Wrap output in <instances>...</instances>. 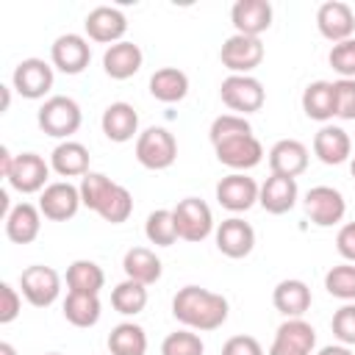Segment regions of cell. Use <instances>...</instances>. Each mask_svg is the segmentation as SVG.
<instances>
[{
	"label": "cell",
	"mask_w": 355,
	"mask_h": 355,
	"mask_svg": "<svg viewBox=\"0 0 355 355\" xmlns=\"http://www.w3.org/2000/svg\"><path fill=\"white\" fill-rule=\"evenodd\" d=\"M36 122H39L42 133L67 141L72 133H78V128H80V122H83V114H80V105H78L72 97H67V94H53V97H47V100L39 105Z\"/></svg>",
	"instance_id": "cell-3"
},
{
	"label": "cell",
	"mask_w": 355,
	"mask_h": 355,
	"mask_svg": "<svg viewBox=\"0 0 355 355\" xmlns=\"http://www.w3.org/2000/svg\"><path fill=\"white\" fill-rule=\"evenodd\" d=\"M227 313H230L227 297L202 286H183L172 297V316L194 333L219 330L227 322Z\"/></svg>",
	"instance_id": "cell-1"
},
{
	"label": "cell",
	"mask_w": 355,
	"mask_h": 355,
	"mask_svg": "<svg viewBox=\"0 0 355 355\" xmlns=\"http://www.w3.org/2000/svg\"><path fill=\"white\" fill-rule=\"evenodd\" d=\"M219 97L233 114L247 116V114H255L263 108L266 89L255 75H227L219 86Z\"/></svg>",
	"instance_id": "cell-6"
},
{
	"label": "cell",
	"mask_w": 355,
	"mask_h": 355,
	"mask_svg": "<svg viewBox=\"0 0 355 355\" xmlns=\"http://www.w3.org/2000/svg\"><path fill=\"white\" fill-rule=\"evenodd\" d=\"M55 69L44 58H22L11 72V89L25 100H44L53 89Z\"/></svg>",
	"instance_id": "cell-7"
},
{
	"label": "cell",
	"mask_w": 355,
	"mask_h": 355,
	"mask_svg": "<svg viewBox=\"0 0 355 355\" xmlns=\"http://www.w3.org/2000/svg\"><path fill=\"white\" fill-rule=\"evenodd\" d=\"M214 241H216V250L225 258L239 261V258H247L255 250V230L241 216H227V219H222L216 225Z\"/></svg>",
	"instance_id": "cell-16"
},
{
	"label": "cell",
	"mask_w": 355,
	"mask_h": 355,
	"mask_svg": "<svg viewBox=\"0 0 355 355\" xmlns=\"http://www.w3.org/2000/svg\"><path fill=\"white\" fill-rule=\"evenodd\" d=\"M316 355H355L347 344H327V347H322Z\"/></svg>",
	"instance_id": "cell-47"
},
{
	"label": "cell",
	"mask_w": 355,
	"mask_h": 355,
	"mask_svg": "<svg viewBox=\"0 0 355 355\" xmlns=\"http://www.w3.org/2000/svg\"><path fill=\"white\" fill-rule=\"evenodd\" d=\"M111 308L122 316H136L147 308V286L125 277L111 288Z\"/></svg>",
	"instance_id": "cell-35"
},
{
	"label": "cell",
	"mask_w": 355,
	"mask_h": 355,
	"mask_svg": "<svg viewBox=\"0 0 355 355\" xmlns=\"http://www.w3.org/2000/svg\"><path fill=\"white\" fill-rule=\"evenodd\" d=\"M222 355H263V347L255 336H230L222 344Z\"/></svg>",
	"instance_id": "cell-44"
},
{
	"label": "cell",
	"mask_w": 355,
	"mask_h": 355,
	"mask_svg": "<svg viewBox=\"0 0 355 355\" xmlns=\"http://www.w3.org/2000/svg\"><path fill=\"white\" fill-rule=\"evenodd\" d=\"M136 161L153 172L169 169L178 161V139L161 125L141 130L136 136Z\"/></svg>",
	"instance_id": "cell-4"
},
{
	"label": "cell",
	"mask_w": 355,
	"mask_h": 355,
	"mask_svg": "<svg viewBox=\"0 0 355 355\" xmlns=\"http://www.w3.org/2000/svg\"><path fill=\"white\" fill-rule=\"evenodd\" d=\"M22 311V291L11 283H0V324H11Z\"/></svg>",
	"instance_id": "cell-43"
},
{
	"label": "cell",
	"mask_w": 355,
	"mask_h": 355,
	"mask_svg": "<svg viewBox=\"0 0 355 355\" xmlns=\"http://www.w3.org/2000/svg\"><path fill=\"white\" fill-rule=\"evenodd\" d=\"M83 208L80 202V189L69 180H53L42 194H39V211L50 222H67Z\"/></svg>",
	"instance_id": "cell-15"
},
{
	"label": "cell",
	"mask_w": 355,
	"mask_h": 355,
	"mask_svg": "<svg viewBox=\"0 0 355 355\" xmlns=\"http://www.w3.org/2000/svg\"><path fill=\"white\" fill-rule=\"evenodd\" d=\"M324 288L330 297L355 302V263H338L324 275Z\"/></svg>",
	"instance_id": "cell-37"
},
{
	"label": "cell",
	"mask_w": 355,
	"mask_h": 355,
	"mask_svg": "<svg viewBox=\"0 0 355 355\" xmlns=\"http://www.w3.org/2000/svg\"><path fill=\"white\" fill-rule=\"evenodd\" d=\"M300 200V189L294 178H283V175H269L261 183V194H258V205L266 214H288Z\"/></svg>",
	"instance_id": "cell-24"
},
{
	"label": "cell",
	"mask_w": 355,
	"mask_h": 355,
	"mask_svg": "<svg viewBox=\"0 0 355 355\" xmlns=\"http://www.w3.org/2000/svg\"><path fill=\"white\" fill-rule=\"evenodd\" d=\"M272 3L269 0H236L230 8V22L236 28V33L241 36H255L261 39V33H266L272 28Z\"/></svg>",
	"instance_id": "cell-19"
},
{
	"label": "cell",
	"mask_w": 355,
	"mask_h": 355,
	"mask_svg": "<svg viewBox=\"0 0 355 355\" xmlns=\"http://www.w3.org/2000/svg\"><path fill=\"white\" fill-rule=\"evenodd\" d=\"M327 64L338 78H355V36L333 44L327 53Z\"/></svg>",
	"instance_id": "cell-40"
},
{
	"label": "cell",
	"mask_w": 355,
	"mask_h": 355,
	"mask_svg": "<svg viewBox=\"0 0 355 355\" xmlns=\"http://www.w3.org/2000/svg\"><path fill=\"white\" fill-rule=\"evenodd\" d=\"M311 302H313V294H311L308 283L300 280V277H286V280H280V283L275 286V291H272V305H275V311L283 313L286 319H300V316H305V311L311 308Z\"/></svg>",
	"instance_id": "cell-25"
},
{
	"label": "cell",
	"mask_w": 355,
	"mask_h": 355,
	"mask_svg": "<svg viewBox=\"0 0 355 355\" xmlns=\"http://www.w3.org/2000/svg\"><path fill=\"white\" fill-rule=\"evenodd\" d=\"M333 336L338 338V344L355 347V302H344L336 313H333Z\"/></svg>",
	"instance_id": "cell-42"
},
{
	"label": "cell",
	"mask_w": 355,
	"mask_h": 355,
	"mask_svg": "<svg viewBox=\"0 0 355 355\" xmlns=\"http://www.w3.org/2000/svg\"><path fill=\"white\" fill-rule=\"evenodd\" d=\"M214 194H216V202H219L225 211H230V214H244V211H250V208L258 202L261 186H258L255 178H250L247 172H230V175H225V178L216 183Z\"/></svg>",
	"instance_id": "cell-13"
},
{
	"label": "cell",
	"mask_w": 355,
	"mask_h": 355,
	"mask_svg": "<svg viewBox=\"0 0 355 355\" xmlns=\"http://www.w3.org/2000/svg\"><path fill=\"white\" fill-rule=\"evenodd\" d=\"M89 147L75 141V139H67V141H58L50 153V169L58 175V178H83L89 169Z\"/></svg>",
	"instance_id": "cell-27"
},
{
	"label": "cell",
	"mask_w": 355,
	"mask_h": 355,
	"mask_svg": "<svg viewBox=\"0 0 355 355\" xmlns=\"http://www.w3.org/2000/svg\"><path fill=\"white\" fill-rule=\"evenodd\" d=\"M150 94L158 103H180L189 94V75L178 67H161L150 75Z\"/></svg>",
	"instance_id": "cell-31"
},
{
	"label": "cell",
	"mask_w": 355,
	"mask_h": 355,
	"mask_svg": "<svg viewBox=\"0 0 355 355\" xmlns=\"http://www.w3.org/2000/svg\"><path fill=\"white\" fill-rule=\"evenodd\" d=\"M111 355H147V333L136 322H119L108 333Z\"/></svg>",
	"instance_id": "cell-34"
},
{
	"label": "cell",
	"mask_w": 355,
	"mask_h": 355,
	"mask_svg": "<svg viewBox=\"0 0 355 355\" xmlns=\"http://www.w3.org/2000/svg\"><path fill=\"white\" fill-rule=\"evenodd\" d=\"M313 155L327 166H338V164L349 161L352 158L349 133L338 125H322L313 136Z\"/></svg>",
	"instance_id": "cell-26"
},
{
	"label": "cell",
	"mask_w": 355,
	"mask_h": 355,
	"mask_svg": "<svg viewBox=\"0 0 355 355\" xmlns=\"http://www.w3.org/2000/svg\"><path fill=\"white\" fill-rule=\"evenodd\" d=\"M269 158V169L272 175H283V178H294L302 175L308 169V147L300 139H280L272 144V150L266 153Z\"/></svg>",
	"instance_id": "cell-23"
},
{
	"label": "cell",
	"mask_w": 355,
	"mask_h": 355,
	"mask_svg": "<svg viewBox=\"0 0 355 355\" xmlns=\"http://www.w3.org/2000/svg\"><path fill=\"white\" fill-rule=\"evenodd\" d=\"M100 128H103L108 141L125 144L133 136H139V114H136V108L130 103L116 100V103L105 105V111L100 116Z\"/></svg>",
	"instance_id": "cell-22"
},
{
	"label": "cell",
	"mask_w": 355,
	"mask_h": 355,
	"mask_svg": "<svg viewBox=\"0 0 355 355\" xmlns=\"http://www.w3.org/2000/svg\"><path fill=\"white\" fill-rule=\"evenodd\" d=\"M67 288L69 291H83V294H100V288L105 286V272L100 263L89 261V258H78L67 266Z\"/></svg>",
	"instance_id": "cell-33"
},
{
	"label": "cell",
	"mask_w": 355,
	"mask_h": 355,
	"mask_svg": "<svg viewBox=\"0 0 355 355\" xmlns=\"http://www.w3.org/2000/svg\"><path fill=\"white\" fill-rule=\"evenodd\" d=\"M78 189H80L83 208L94 211L100 219H105L111 225H122V222L130 219V214H133V194L122 183L111 180L108 175L89 172V175L80 178Z\"/></svg>",
	"instance_id": "cell-2"
},
{
	"label": "cell",
	"mask_w": 355,
	"mask_h": 355,
	"mask_svg": "<svg viewBox=\"0 0 355 355\" xmlns=\"http://www.w3.org/2000/svg\"><path fill=\"white\" fill-rule=\"evenodd\" d=\"M50 161H44L39 153H19L6 183L19 194H42L50 186Z\"/></svg>",
	"instance_id": "cell-10"
},
{
	"label": "cell",
	"mask_w": 355,
	"mask_h": 355,
	"mask_svg": "<svg viewBox=\"0 0 355 355\" xmlns=\"http://www.w3.org/2000/svg\"><path fill=\"white\" fill-rule=\"evenodd\" d=\"M14 161H17V155H11L8 147H0V178H8V175H11Z\"/></svg>",
	"instance_id": "cell-46"
},
{
	"label": "cell",
	"mask_w": 355,
	"mask_h": 355,
	"mask_svg": "<svg viewBox=\"0 0 355 355\" xmlns=\"http://www.w3.org/2000/svg\"><path fill=\"white\" fill-rule=\"evenodd\" d=\"M44 355H61V352H44Z\"/></svg>",
	"instance_id": "cell-51"
},
{
	"label": "cell",
	"mask_w": 355,
	"mask_h": 355,
	"mask_svg": "<svg viewBox=\"0 0 355 355\" xmlns=\"http://www.w3.org/2000/svg\"><path fill=\"white\" fill-rule=\"evenodd\" d=\"M19 291L33 308H50L61 297V275L44 263L25 266L19 275Z\"/></svg>",
	"instance_id": "cell-8"
},
{
	"label": "cell",
	"mask_w": 355,
	"mask_h": 355,
	"mask_svg": "<svg viewBox=\"0 0 355 355\" xmlns=\"http://www.w3.org/2000/svg\"><path fill=\"white\" fill-rule=\"evenodd\" d=\"M144 64V53L136 42H116L111 47H105L103 53V72L111 78V80H128L133 78Z\"/></svg>",
	"instance_id": "cell-21"
},
{
	"label": "cell",
	"mask_w": 355,
	"mask_h": 355,
	"mask_svg": "<svg viewBox=\"0 0 355 355\" xmlns=\"http://www.w3.org/2000/svg\"><path fill=\"white\" fill-rule=\"evenodd\" d=\"M302 208H305V216L316 225V227H333L344 219L347 214V200L338 189L333 186H313L305 191V200H302Z\"/></svg>",
	"instance_id": "cell-11"
},
{
	"label": "cell",
	"mask_w": 355,
	"mask_h": 355,
	"mask_svg": "<svg viewBox=\"0 0 355 355\" xmlns=\"http://www.w3.org/2000/svg\"><path fill=\"white\" fill-rule=\"evenodd\" d=\"M172 216H175L178 239H183L189 244H200V241H205L216 230L211 205L205 200H200V197H183L172 208Z\"/></svg>",
	"instance_id": "cell-5"
},
{
	"label": "cell",
	"mask_w": 355,
	"mask_h": 355,
	"mask_svg": "<svg viewBox=\"0 0 355 355\" xmlns=\"http://www.w3.org/2000/svg\"><path fill=\"white\" fill-rule=\"evenodd\" d=\"M122 272H125V277H130L141 286H153L161 280L164 263L150 247H130L122 258Z\"/></svg>",
	"instance_id": "cell-29"
},
{
	"label": "cell",
	"mask_w": 355,
	"mask_h": 355,
	"mask_svg": "<svg viewBox=\"0 0 355 355\" xmlns=\"http://www.w3.org/2000/svg\"><path fill=\"white\" fill-rule=\"evenodd\" d=\"M3 222H6V236L14 244H31L42 233V211H39V205L25 202V200L17 202Z\"/></svg>",
	"instance_id": "cell-28"
},
{
	"label": "cell",
	"mask_w": 355,
	"mask_h": 355,
	"mask_svg": "<svg viewBox=\"0 0 355 355\" xmlns=\"http://www.w3.org/2000/svg\"><path fill=\"white\" fill-rule=\"evenodd\" d=\"M64 319L72 327H94L103 316L100 294H83V291H67L64 297Z\"/></svg>",
	"instance_id": "cell-32"
},
{
	"label": "cell",
	"mask_w": 355,
	"mask_h": 355,
	"mask_svg": "<svg viewBox=\"0 0 355 355\" xmlns=\"http://www.w3.org/2000/svg\"><path fill=\"white\" fill-rule=\"evenodd\" d=\"M83 31L92 42L97 44H116L122 42V36L128 33V17L116 8V6H97L86 14L83 19Z\"/></svg>",
	"instance_id": "cell-18"
},
{
	"label": "cell",
	"mask_w": 355,
	"mask_h": 355,
	"mask_svg": "<svg viewBox=\"0 0 355 355\" xmlns=\"http://www.w3.org/2000/svg\"><path fill=\"white\" fill-rule=\"evenodd\" d=\"M302 111L308 119L327 125L336 116V92H333V80H313L305 86L302 92Z\"/></svg>",
	"instance_id": "cell-30"
},
{
	"label": "cell",
	"mask_w": 355,
	"mask_h": 355,
	"mask_svg": "<svg viewBox=\"0 0 355 355\" xmlns=\"http://www.w3.org/2000/svg\"><path fill=\"white\" fill-rule=\"evenodd\" d=\"M333 92H336V116L344 122H355V78L333 80Z\"/></svg>",
	"instance_id": "cell-41"
},
{
	"label": "cell",
	"mask_w": 355,
	"mask_h": 355,
	"mask_svg": "<svg viewBox=\"0 0 355 355\" xmlns=\"http://www.w3.org/2000/svg\"><path fill=\"white\" fill-rule=\"evenodd\" d=\"M0 355H17L14 344H8V341H0Z\"/></svg>",
	"instance_id": "cell-49"
},
{
	"label": "cell",
	"mask_w": 355,
	"mask_h": 355,
	"mask_svg": "<svg viewBox=\"0 0 355 355\" xmlns=\"http://www.w3.org/2000/svg\"><path fill=\"white\" fill-rule=\"evenodd\" d=\"M92 61V44L80 33H61L50 44V64L64 75H80Z\"/></svg>",
	"instance_id": "cell-14"
},
{
	"label": "cell",
	"mask_w": 355,
	"mask_h": 355,
	"mask_svg": "<svg viewBox=\"0 0 355 355\" xmlns=\"http://www.w3.org/2000/svg\"><path fill=\"white\" fill-rule=\"evenodd\" d=\"M349 172H352V178H355V155L349 158Z\"/></svg>",
	"instance_id": "cell-50"
},
{
	"label": "cell",
	"mask_w": 355,
	"mask_h": 355,
	"mask_svg": "<svg viewBox=\"0 0 355 355\" xmlns=\"http://www.w3.org/2000/svg\"><path fill=\"white\" fill-rule=\"evenodd\" d=\"M336 250L347 263H355V222H347L338 227L336 236Z\"/></svg>",
	"instance_id": "cell-45"
},
{
	"label": "cell",
	"mask_w": 355,
	"mask_h": 355,
	"mask_svg": "<svg viewBox=\"0 0 355 355\" xmlns=\"http://www.w3.org/2000/svg\"><path fill=\"white\" fill-rule=\"evenodd\" d=\"M219 61L225 69H230V75H252V69L263 61V42L255 36L233 33L222 42Z\"/></svg>",
	"instance_id": "cell-9"
},
{
	"label": "cell",
	"mask_w": 355,
	"mask_h": 355,
	"mask_svg": "<svg viewBox=\"0 0 355 355\" xmlns=\"http://www.w3.org/2000/svg\"><path fill=\"white\" fill-rule=\"evenodd\" d=\"M244 133H252V125H250L247 116H239V114H219V116L211 122L208 139H211V144H219V141H227V139L244 136Z\"/></svg>",
	"instance_id": "cell-39"
},
{
	"label": "cell",
	"mask_w": 355,
	"mask_h": 355,
	"mask_svg": "<svg viewBox=\"0 0 355 355\" xmlns=\"http://www.w3.org/2000/svg\"><path fill=\"white\" fill-rule=\"evenodd\" d=\"M202 352H205V344H202L200 333H194L189 327L175 330L161 341V355H202Z\"/></svg>",
	"instance_id": "cell-38"
},
{
	"label": "cell",
	"mask_w": 355,
	"mask_h": 355,
	"mask_svg": "<svg viewBox=\"0 0 355 355\" xmlns=\"http://www.w3.org/2000/svg\"><path fill=\"white\" fill-rule=\"evenodd\" d=\"M313 347H316V330L300 316V319H286L275 330L269 355H313Z\"/></svg>",
	"instance_id": "cell-17"
},
{
	"label": "cell",
	"mask_w": 355,
	"mask_h": 355,
	"mask_svg": "<svg viewBox=\"0 0 355 355\" xmlns=\"http://www.w3.org/2000/svg\"><path fill=\"white\" fill-rule=\"evenodd\" d=\"M216 161L222 166H227L230 172H250L263 161V144L258 141L255 133H244V136H233L227 141L214 144Z\"/></svg>",
	"instance_id": "cell-12"
},
{
	"label": "cell",
	"mask_w": 355,
	"mask_h": 355,
	"mask_svg": "<svg viewBox=\"0 0 355 355\" xmlns=\"http://www.w3.org/2000/svg\"><path fill=\"white\" fill-rule=\"evenodd\" d=\"M316 28H319V33H322L327 42H333V44L347 42V39H352V33H355V14H352V8H349L347 3H341V0H327V3H322V6L316 8Z\"/></svg>",
	"instance_id": "cell-20"
},
{
	"label": "cell",
	"mask_w": 355,
	"mask_h": 355,
	"mask_svg": "<svg viewBox=\"0 0 355 355\" xmlns=\"http://www.w3.org/2000/svg\"><path fill=\"white\" fill-rule=\"evenodd\" d=\"M0 92H3V111H8V105H11V86H0Z\"/></svg>",
	"instance_id": "cell-48"
},
{
	"label": "cell",
	"mask_w": 355,
	"mask_h": 355,
	"mask_svg": "<svg viewBox=\"0 0 355 355\" xmlns=\"http://www.w3.org/2000/svg\"><path fill=\"white\" fill-rule=\"evenodd\" d=\"M144 236L155 247H172L178 241V227H175L172 208H155V211H150L147 214V222H144Z\"/></svg>",
	"instance_id": "cell-36"
}]
</instances>
